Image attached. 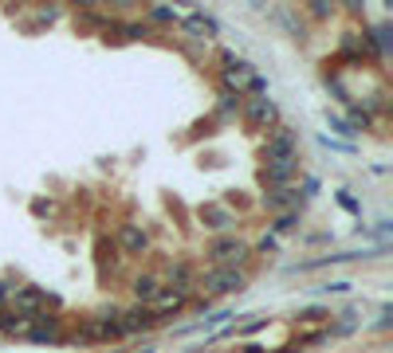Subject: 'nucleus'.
Here are the masks:
<instances>
[{
  "label": "nucleus",
  "instance_id": "ddd939ff",
  "mask_svg": "<svg viewBox=\"0 0 393 353\" xmlns=\"http://www.w3.org/2000/svg\"><path fill=\"white\" fill-rule=\"evenodd\" d=\"M189 28H193V32H205V35H213L216 32V20H209V16H201V12H193V16L185 20Z\"/></svg>",
  "mask_w": 393,
  "mask_h": 353
},
{
  "label": "nucleus",
  "instance_id": "7ed1b4c3",
  "mask_svg": "<svg viewBox=\"0 0 393 353\" xmlns=\"http://www.w3.org/2000/svg\"><path fill=\"white\" fill-rule=\"evenodd\" d=\"M209 259L224 263V267H236V263L248 259V244H240V240H216V244L209 247Z\"/></svg>",
  "mask_w": 393,
  "mask_h": 353
},
{
  "label": "nucleus",
  "instance_id": "6e6552de",
  "mask_svg": "<svg viewBox=\"0 0 393 353\" xmlns=\"http://www.w3.org/2000/svg\"><path fill=\"white\" fill-rule=\"evenodd\" d=\"M145 244H150V240H145V232L138 224H126L122 228V247H126V252H145Z\"/></svg>",
  "mask_w": 393,
  "mask_h": 353
},
{
  "label": "nucleus",
  "instance_id": "4468645a",
  "mask_svg": "<svg viewBox=\"0 0 393 353\" xmlns=\"http://www.w3.org/2000/svg\"><path fill=\"white\" fill-rule=\"evenodd\" d=\"M181 303H185V298H181L177 291H170V294H157V306H162V310H177Z\"/></svg>",
  "mask_w": 393,
  "mask_h": 353
},
{
  "label": "nucleus",
  "instance_id": "423d86ee",
  "mask_svg": "<svg viewBox=\"0 0 393 353\" xmlns=\"http://www.w3.org/2000/svg\"><path fill=\"white\" fill-rule=\"evenodd\" d=\"M244 118H248V126H267V122H275V102L272 99H252Z\"/></svg>",
  "mask_w": 393,
  "mask_h": 353
},
{
  "label": "nucleus",
  "instance_id": "dca6fc26",
  "mask_svg": "<svg viewBox=\"0 0 393 353\" xmlns=\"http://www.w3.org/2000/svg\"><path fill=\"white\" fill-rule=\"evenodd\" d=\"M154 20H173V9H154Z\"/></svg>",
  "mask_w": 393,
  "mask_h": 353
},
{
  "label": "nucleus",
  "instance_id": "2eb2a0df",
  "mask_svg": "<svg viewBox=\"0 0 393 353\" xmlns=\"http://www.w3.org/2000/svg\"><path fill=\"white\" fill-rule=\"evenodd\" d=\"M295 220H299V216H295V212H287V216H279V224H275V232H287V228H295Z\"/></svg>",
  "mask_w": 393,
  "mask_h": 353
},
{
  "label": "nucleus",
  "instance_id": "9d476101",
  "mask_svg": "<svg viewBox=\"0 0 393 353\" xmlns=\"http://www.w3.org/2000/svg\"><path fill=\"white\" fill-rule=\"evenodd\" d=\"M122 318H126V322H122V330H150V326H154V314H150V310H130V314H122Z\"/></svg>",
  "mask_w": 393,
  "mask_h": 353
},
{
  "label": "nucleus",
  "instance_id": "20e7f679",
  "mask_svg": "<svg viewBox=\"0 0 393 353\" xmlns=\"http://www.w3.org/2000/svg\"><path fill=\"white\" fill-rule=\"evenodd\" d=\"M205 291H244V275L236 267H221L205 279Z\"/></svg>",
  "mask_w": 393,
  "mask_h": 353
},
{
  "label": "nucleus",
  "instance_id": "1a4fd4ad",
  "mask_svg": "<svg viewBox=\"0 0 393 353\" xmlns=\"http://www.w3.org/2000/svg\"><path fill=\"white\" fill-rule=\"evenodd\" d=\"M134 294H138V298H157V294H162V286H157L154 275H138L134 279Z\"/></svg>",
  "mask_w": 393,
  "mask_h": 353
},
{
  "label": "nucleus",
  "instance_id": "9b49d317",
  "mask_svg": "<svg viewBox=\"0 0 393 353\" xmlns=\"http://www.w3.org/2000/svg\"><path fill=\"white\" fill-rule=\"evenodd\" d=\"M16 306H20V310H35V306H43V291H35V286L16 291Z\"/></svg>",
  "mask_w": 393,
  "mask_h": 353
},
{
  "label": "nucleus",
  "instance_id": "f8f14e48",
  "mask_svg": "<svg viewBox=\"0 0 393 353\" xmlns=\"http://www.w3.org/2000/svg\"><path fill=\"white\" fill-rule=\"evenodd\" d=\"M267 208H287V204H299V193H291V189H275L272 196H264Z\"/></svg>",
  "mask_w": 393,
  "mask_h": 353
},
{
  "label": "nucleus",
  "instance_id": "f03ea898",
  "mask_svg": "<svg viewBox=\"0 0 393 353\" xmlns=\"http://www.w3.org/2000/svg\"><path fill=\"white\" fill-rule=\"evenodd\" d=\"M224 83H228V91H256V94H264L267 91V83L252 71V63H244V59H232L228 55V67H224Z\"/></svg>",
  "mask_w": 393,
  "mask_h": 353
},
{
  "label": "nucleus",
  "instance_id": "39448f33",
  "mask_svg": "<svg viewBox=\"0 0 393 353\" xmlns=\"http://www.w3.org/2000/svg\"><path fill=\"white\" fill-rule=\"evenodd\" d=\"M295 169H299V161H279V165H264V173H260V181L272 189H283L295 176Z\"/></svg>",
  "mask_w": 393,
  "mask_h": 353
},
{
  "label": "nucleus",
  "instance_id": "0eeeda50",
  "mask_svg": "<svg viewBox=\"0 0 393 353\" xmlns=\"http://www.w3.org/2000/svg\"><path fill=\"white\" fill-rule=\"evenodd\" d=\"M201 224H205V228H216V232H221V228H232L236 220H232V212H228V208L205 204V208H201Z\"/></svg>",
  "mask_w": 393,
  "mask_h": 353
},
{
  "label": "nucleus",
  "instance_id": "f257e3e1",
  "mask_svg": "<svg viewBox=\"0 0 393 353\" xmlns=\"http://www.w3.org/2000/svg\"><path fill=\"white\" fill-rule=\"evenodd\" d=\"M264 157H267V165H279V161H299V134H295L291 126H275L272 134H267Z\"/></svg>",
  "mask_w": 393,
  "mask_h": 353
}]
</instances>
